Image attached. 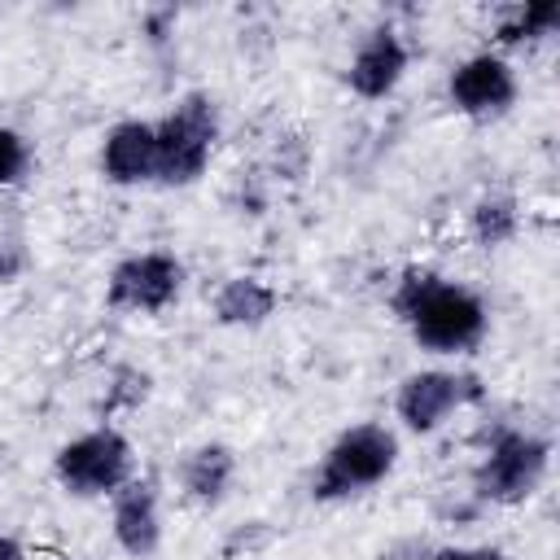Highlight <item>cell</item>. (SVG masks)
<instances>
[{
	"instance_id": "1",
	"label": "cell",
	"mask_w": 560,
	"mask_h": 560,
	"mask_svg": "<svg viewBox=\"0 0 560 560\" xmlns=\"http://www.w3.org/2000/svg\"><path fill=\"white\" fill-rule=\"evenodd\" d=\"M389 306L411 341L438 359L472 354L490 332V311L481 293L433 267H407L389 289Z\"/></svg>"
},
{
	"instance_id": "2",
	"label": "cell",
	"mask_w": 560,
	"mask_h": 560,
	"mask_svg": "<svg viewBox=\"0 0 560 560\" xmlns=\"http://www.w3.org/2000/svg\"><path fill=\"white\" fill-rule=\"evenodd\" d=\"M398 455H402V442L389 424L359 420L324 446V455L311 472V499L315 503L359 499V494H368V490H376L381 481L394 477Z\"/></svg>"
},
{
	"instance_id": "3",
	"label": "cell",
	"mask_w": 560,
	"mask_h": 560,
	"mask_svg": "<svg viewBox=\"0 0 560 560\" xmlns=\"http://www.w3.org/2000/svg\"><path fill=\"white\" fill-rule=\"evenodd\" d=\"M547 472H551V442L534 429L499 424L486 438L481 459L472 464V499L490 508H516L542 490Z\"/></svg>"
},
{
	"instance_id": "4",
	"label": "cell",
	"mask_w": 560,
	"mask_h": 560,
	"mask_svg": "<svg viewBox=\"0 0 560 560\" xmlns=\"http://www.w3.org/2000/svg\"><path fill=\"white\" fill-rule=\"evenodd\" d=\"M158 179L162 188H188L210 171L214 144L223 136V118H219V101L210 92H184L158 122Z\"/></svg>"
},
{
	"instance_id": "5",
	"label": "cell",
	"mask_w": 560,
	"mask_h": 560,
	"mask_svg": "<svg viewBox=\"0 0 560 560\" xmlns=\"http://www.w3.org/2000/svg\"><path fill=\"white\" fill-rule=\"evenodd\" d=\"M52 477L70 499H109L136 477V446L122 429L96 424L57 446Z\"/></svg>"
},
{
	"instance_id": "6",
	"label": "cell",
	"mask_w": 560,
	"mask_h": 560,
	"mask_svg": "<svg viewBox=\"0 0 560 560\" xmlns=\"http://www.w3.org/2000/svg\"><path fill=\"white\" fill-rule=\"evenodd\" d=\"M486 385L468 368H420L407 372L394 389V416L407 433H438L455 411L477 407Z\"/></svg>"
},
{
	"instance_id": "7",
	"label": "cell",
	"mask_w": 560,
	"mask_h": 560,
	"mask_svg": "<svg viewBox=\"0 0 560 560\" xmlns=\"http://www.w3.org/2000/svg\"><path fill=\"white\" fill-rule=\"evenodd\" d=\"M184 262L171 249H140L114 262L105 280V306L127 315H162L184 293Z\"/></svg>"
},
{
	"instance_id": "8",
	"label": "cell",
	"mask_w": 560,
	"mask_h": 560,
	"mask_svg": "<svg viewBox=\"0 0 560 560\" xmlns=\"http://www.w3.org/2000/svg\"><path fill=\"white\" fill-rule=\"evenodd\" d=\"M521 96V79H516V66L494 52V48H481V52H468L464 61H455V70L446 74V101L455 114L464 118H503Z\"/></svg>"
},
{
	"instance_id": "9",
	"label": "cell",
	"mask_w": 560,
	"mask_h": 560,
	"mask_svg": "<svg viewBox=\"0 0 560 560\" xmlns=\"http://www.w3.org/2000/svg\"><path fill=\"white\" fill-rule=\"evenodd\" d=\"M407 70H411V48H407L402 31L389 26V22H381V26H372L354 44V52L346 61V88L359 101H385V96L398 92V83L407 79Z\"/></svg>"
},
{
	"instance_id": "10",
	"label": "cell",
	"mask_w": 560,
	"mask_h": 560,
	"mask_svg": "<svg viewBox=\"0 0 560 560\" xmlns=\"http://www.w3.org/2000/svg\"><path fill=\"white\" fill-rule=\"evenodd\" d=\"M109 534H114L118 551H127L131 560L158 556V547H162V538H166L158 481L131 477L122 490L109 494Z\"/></svg>"
},
{
	"instance_id": "11",
	"label": "cell",
	"mask_w": 560,
	"mask_h": 560,
	"mask_svg": "<svg viewBox=\"0 0 560 560\" xmlns=\"http://www.w3.org/2000/svg\"><path fill=\"white\" fill-rule=\"evenodd\" d=\"M101 175L114 188H140L158 179V136L149 118H122L101 136Z\"/></svg>"
},
{
	"instance_id": "12",
	"label": "cell",
	"mask_w": 560,
	"mask_h": 560,
	"mask_svg": "<svg viewBox=\"0 0 560 560\" xmlns=\"http://www.w3.org/2000/svg\"><path fill=\"white\" fill-rule=\"evenodd\" d=\"M236 451L228 442H197L179 455L175 464V481L184 490V499L201 503V508H219L236 481Z\"/></svg>"
},
{
	"instance_id": "13",
	"label": "cell",
	"mask_w": 560,
	"mask_h": 560,
	"mask_svg": "<svg viewBox=\"0 0 560 560\" xmlns=\"http://www.w3.org/2000/svg\"><path fill=\"white\" fill-rule=\"evenodd\" d=\"M280 306V293L262 280V276H228L214 298H210V311H214V324L223 328H262Z\"/></svg>"
},
{
	"instance_id": "14",
	"label": "cell",
	"mask_w": 560,
	"mask_h": 560,
	"mask_svg": "<svg viewBox=\"0 0 560 560\" xmlns=\"http://www.w3.org/2000/svg\"><path fill=\"white\" fill-rule=\"evenodd\" d=\"M556 26H560V4H556V0L512 4V9H503L499 22H494V44H499V48H525V44L547 39ZM499 48H494V52H499Z\"/></svg>"
},
{
	"instance_id": "15",
	"label": "cell",
	"mask_w": 560,
	"mask_h": 560,
	"mask_svg": "<svg viewBox=\"0 0 560 560\" xmlns=\"http://www.w3.org/2000/svg\"><path fill=\"white\" fill-rule=\"evenodd\" d=\"M468 232L481 249H499L508 241H516L521 232V206L512 192H486L481 201H472L468 210Z\"/></svg>"
},
{
	"instance_id": "16",
	"label": "cell",
	"mask_w": 560,
	"mask_h": 560,
	"mask_svg": "<svg viewBox=\"0 0 560 560\" xmlns=\"http://www.w3.org/2000/svg\"><path fill=\"white\" fill-rule=\"evenodd\" d=\"M31 166H35V149H31V140H26L18 127H0V192L26 184Z\"/></svg>"
},
{
	"instance_id": "17",
	"label": "cell",
	"mask_w": 560,
	"mask_h": 560,
	"mask_svg": "<svg viewBox=\"0 0 560 560\" xmlns=\"http://www.w3.org/2000/svg\"><path fill=\"white\" fill-rule=\"evenodd\" d=\"M424 560H508V551L490 542H446V547H433Z\"/></svg>"
},
{
	"instance_id": "18",
	"label": "cell",
	"mask_w": 560,
	"mask_h": 560,
	"mask_svg": "<svg viewBox=\"0 0 560 560\" xmlns=\"http://www.w3.org/2000/svg\"><path fill=\"white\" fill-rule=\"evenodd\" d=\"M175 22H179V13H175L171 4H162V9H149V13L140 18V31H144V39H149L153 48H162V44L175 35Z\"/></svg>"
},
{
	"instance_id": "19",
	"label": "cell",
	"mask_w": 560,
	"mask_h": 560,
	"mask_svg": "<svg viewBox=\"0 0 560 560\" xmlns=\"http://www.w3.org/2000/svg\"><path fill=\"white\" fill-rule=\"evenodd\" d=\"M26 262H31L26 245L18 236H0V284H13L26 271Z\"/></svg>"
},
{
	"instance_id": "20",
	"label": "cell",
	"mask_w": 560,
	"mask_h": 560,
	"mask_svg": "<svg viewBox=\"0 0 560 560\" xmlns=\"http://www.w3.org/2000/svg\"><path fill=\"white\" fill-rule=\"evenodd\" d=\"M0 560H26V547L4 529H0Z\"/></svg>"
}]
</instances>
